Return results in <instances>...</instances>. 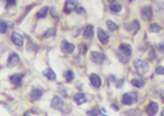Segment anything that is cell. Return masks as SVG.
Returning a JSON list of instances; mask_svg holds the SVG:
<instances>
[{
	"mask_svg": "<svg viewBox=\"0 0 164 116\" xmlns=\"http://www.w3.org/2000/svg\"><path fill=\"white\" fill-rule=\"evenodd\" d=\"M133 66H135V69H136V71L139 73V74H146L147 71H149V69H150V66H149V63L146 60H143V59H137V60L133 62Z\"/></svg>",
	"mask_w": 164,
	"mask_h": 116,
	"instance_id": "6da1fadb",
	"label": "cell"
},
{
	"mask_svg": "<svg viewBox=\"0 0 164 116\" xmlns=\"http://www.w3.org/2000/svg\"><path fill=\"white\" fill-rule=\"evenodd\" d=\"M91 60L94 62L96 65H101V63H104V60H105V55L102 52H98V51L91 52Z\"/></svg>",
	"mask_w": 164,
	"mask_h": 116,
	"instance_id": "7a4b0ae2",
	"label": "cell"
},
{
	"mask_svg": "<svg viewBox=\"0 0 164 116\" xmlns=\"http://www.w3.org/2000/svg\"><path fill=\"white\" fill-rule=\"evenodd\" d=\"M136 94L135 93H126L122 95V104L123 105H132L136 101Z\"/></svg>",
	"mask_w": 164,
	"mask_h": 116,
	"instance_id": "3957f363",
	"label": "cell"
},
{
	"mask_svg": "<svg viewBox=\"0 0 164 116\" xmlns=\"http://www.w3.org/2000/svg\"><path fill=\"white\" fill-rule=\"evenodd\" d=\"M140 14H142V17H143L145 20H151L153 18V10H151L150 6H145V7H142Z\"/></svg>",
	"mask_w": 164,
	"mask_h": 116,
	"instance_id": "277c9868",
	"label": "cell"
},
{
	"mask_svg": "<svg viewBox=\"0 0 164 116\" xmlns=\"http://www.w3.org/2000/svg\"><path fill=\"white\" fill-rule=\"evenodd\" d=\"M77 7H79L77 0H66V3H65V13H70L73 9L76 10Z\"/></svg>",
	"mask_w": 164,
	"mask_h": 116,
	"instance_id": "5b68a950",
	"label": "cell"
},
{
	"mask_svg": "<svg viewBox=\"0 0 164 116\" xmlns=\"http://www.w3.org/2000/svg\"><path fill=\"white\" fill-rule=\"evenodd\" d=\"M11 41H13L14 45H17V46H23L24 37L21 35V34H18V32H13V35H11Z\"/></svg>",
	"mask_w": 164,
	"mask_h": 116,
	"instance_id": "8992f818",
	"label": "cell"
},
{
	"mask_svg": "<svg viewBox=\"0 0 164 116\" xmlns=\"http://www.w3.org/2000/svg\"><path fill=\"white\" fill-rule=\"evenodd\" d=\"M159 112V105H157V102H150L149 105H147V108H146V113L147 115H156Z\"/></svg>",
	"mask_w": 164,
	"mask_h": 116,
	"instance_id": "52a82bcc",
	"label": "cell"
},
{
	"mask_svg": "<svg viewBox=\"0 0 164 116\" xmlns=\"http://www.w3.org/2000/svg\"><path fill=\"white\" fill-rule=\"evenodd\" d=\"M60 48H62V51H63L65 53H72V52L74 51V45H72V43L68 41H62Z\"/></svg>",
	"mask_w": 164,
	"mask_h": 116,
	"instance_id": "ba28073f",
	"label": "cell"
},
{
	"mask_svg": "<svg viewBox=\"0 0 164 116\" xmlns=\"http://www.w3.org/2000/svg\"><path fill=\"white\" fill-rule=\"evenodd\" d=\"M73 101L77 104V105H82V104L87 102V95L86 94H83V93H79V94H76V95L73 97Z\"/></svg>",
	"mask_w": 164,
	"mask_h": 116,
	"instance_id": "9c48e42d",
	"label": "cell"
},
{
	"mask_svg": "<svg viewBox=\"0 0 164 116\" xmlns=\"http://www.w3.org/2000/svg\"><path fill=\"white\" fill-rule=\"evenodd\" d=\"M18 62H20V57H18L17 53H11V55L9 56L7 65H9V67H14V66L18 65Z\"/></svg>",
	"mask_w": 164,
	"mask_h": 116,
	"instance_id": "30bf717a",
	"label": "cell"
},
{
	"mask_svg": "<svg viewBox=\"0 0 164 116\" xmlns=\"http://www.w3.org/2000/svg\"><path fill=\"white\" fill-rule=\"evenodd\" d=\"M90 83L93 87H96V88H100L101 87V79L98 74H90Z\"/></svg>",
	"mask_w": 164,
	"mask_h": 116,
	"instance_id": "8fae6325",
	"label": "cell"
},
{
	"mask_svg": "<svg viewBox=\"0 0 164 116\" xmlns=\"http://www.w3.org/2000/svg\"><path fill=\"white\" fill-rule=\"evenodd\" d=\"M50 104H52V108H53V109H60L62 105H63V99L60 97H53Z\"/></svg>",
	"mask_w": 164,
	"mask_h": 116,
	"instance_id": "7c38bea8",
	"label": "cell"
},
{
	"mask_svg": "<svg viewBox=\"0 0 164 116\" xmlns=\"http://www.w3.org/2000/svg\"><path fill=\"white\" fill-rule=\"evenodd\" d=\"M42 94H44V91H42L41 88H32L31 90V99H32V101L39 99V98L42 97Z\"/></svg>",
	"mask_w": 164,
	"mask_h": 116,
	"instance_id": "4fadbf2b",
	"label": "cell"
},
{
	"mask_svg": "<svg viewBox=\"0 0 164 116\" xmlns=\"http://www.w3.org/2000/svg\"><path fill=\"white\" fill-rule=\"evenodd\" d=\"M119 51L123 52L126 56H131V53H132V46L128 45V43H121V45H119Z\"/></svg>",
	"mask_w": 164,
	"mask_h": 116,
	"instance_id": "5bb4252c",
	"label": "cell"
},
{
	"mask_svg": "<svg viewBox=\"0 0 164 116\" xmlns=\"http://www.w3.org/2000/svg\"><path fill=\"white\" fill-rule=\"evenodd\" d=\"M10 81H11L14 85H20V84H21V81H23V76H21V74L10 76Z\"/></svg>",
	"mask_w": 164,
	"mask_h": 116,
	"instance_id": "9a60e30c",
	"label": "cell"
},
{
	"mask_svg": "<svg viewBox=\"0 0 164 116\" xmlns=\"http://www.w3.org/2000/svg\"><path fill=\"white\" fill-rule=\"evenodd\" d=\"M97 35H98V39H100L102 43H108V35L105 34L104 29H98V32H97Z\"/></svg>",
	"mask_w": 164,
	"mask_h": 116,
	"instance_id": "2e32d148",
	"label": "cell"
},
{
	"mask_svg": "<svg viewBox=\"0 0 164 116\" xmlns=\"http://www.w3.org/2000/svg\"><path fill=\"white\" fill-rule=\"evenodd\" d=\"M42 74L45 76L46 79H49V80H55V79H56V73H55L52 69H45L44 71H42Z\"/></svg>",
	"mask_w": 164,
	"mask_h": 116,
	"instance_id": "e0dca14e",
	"label": "cell"
},
{
	"mask_svg": "<svg viewBox=\"0 0 164 116\" xmlns=\"http://www.w3.org/2000/svg\"><path fill=\"white\" fill-rule=\"evenodd\" d=\"M109 10H111L112 13H119V11L122 10V4H119L117 1H115V3H111V4H109Z\"/></svg>",
	"mask_w": 164,
	"mask_h": 116,
	"instance_id": "ac0fdd59",
	"label": "cell"
},
{
	"mask_svg": "<svg viewBox=\"0 0 164 116\" xmlns=\"http://www.w3.org/2000/svg\"><path fill=\"white\" fill-rule=\"evenodd\" d=\"M93 35H94L93 25H88V27H86V29H84V38H93Z\"/></svg>",
	"mask_w": 164,
	"mask_h": 116,
	"instance_id": "d6986e66",
	"label": "cell"
},
{
	"mask_svg": "<svg viewBox=\"0 0 164 116\" xmlns=\"http://www.w3.org/2000/svg\"><path fill=\"white\" fill-rule=\"evenodd\" d=\"M126 29H128V31H135V32H136L137 29H139V24H137V21H133V23L128 24Z\"/></svg>",
	"mask_w": 164,
	"mask_h": 116,
	"instance_id": "ffe728a7",
	"label": "cell"
},
{
	"mask_svg": "<svg viewBox=\"0 0 164 116\" xmlns=\"http://www.w3.org/2000/svg\"><path fill=\"white\" fill-rule=\"evenodd\" d=\"M56 35V29L55 28H49L46 32H44V38H50V37H55Z\"/></svg>",
	"mask_w": 164,
	"mask_h": 116,
	"instance_id": "44dd1931",
	"label": "cell"
},
{
	"mask_svg": "<svg viewBox=\"0 0 164 116\" xmlns=\"http://www.w3.org/2000/svg\"><path fill=\"white\" fill-rule=\"evenodd\" d=\"M132 85H135L137 88H140V87L145 85V81H142V80H139V79H132Z\"/></svg>",
	"mask_w": 164,
	"mask_h": 116,
	"instance_id": "7402d4cb",
	"label": "cell"
},
{
	"mask_svg": "<svg viewBox=\"0 0 164 116\" xmlns=\"http://www.w3.org/2000/svg\"><path fill=\"white\" fill-rule=\"evenodd\" d=\"M46 13H48V7H42V9L36 13V17H38V18H42V17L46 15Z\"/></svg>",
	"mask_w": 164,
	"mask_h": 116,
	"instance_id": "603a6c76",
	"label": "cell"
},
{
	"mask_svg": "<svg viewBox=\"0 0 164 116\" xmlns=\"http://www.w3.org/2000/svg\"><path fill=\"white\" fill-rule=\"evenodd\" d=\"M149 29H150V32H160L161 27H160L159 24H151L150 27H149Z\"/></svg>",
	"mask_w": 164,
	"mask_h": 116,
	"instance_id": "cb8c5ba5",
	"label": "cell"
},
{
	"mask_svg": "<svg viewBox=\"0 0 164 116\" xmlns=\"http://www.w3.org/2000/svg\"><path fill=\"white\" fill-rule=\"evenodd\" d=\"M63 76H65V79H66V81H72L73 80V71L72 70H66Z\"/></svg>",
	"mask_w": 164,
	"mask_h": 116,
	"instance_id": "d4e9b609",
	"label": "cell"
},
{
	"mask_svg": "<svg viewBox=\"0 0 164 116\" xmlns=\"http://www.w3.org/2000/svg\"><path fill=\"white\" fill-rule=\"evenodd\" d=\"M107 27H108V29H111V31H115V29H117V24H115L114 21L108 20V21H107Z\"/></svg>",
	"mask_w": 164,
	"mask_h": 116,
	"instance_id": "484cf974",
	"label": "cell"
},
{
	"mask_svg": "<svg viewBox=\"0 0 164 116\" xmlns=\"http://www.w3.org/2000/svg\"><path fill=\"white\" fill-rule=\"evenodd\" d=\"M79 49H80V53H86V52H87L86 43H80V45H79Z\"/></svg>",
	"mask_w": 164,
	"mask_h": 116,
	"instance_id": "4316f807",
	"label": "cell"
},
{
	"mask_svg": "<svg viewBox=\"0 0 164 116\" xmlns=\"http://www.w3.org/2000/svg\"><path fill=\"white\" fill-rule=\"evenodd\" d=\"M156 74H160V76L164 74V67H163V66H160V67L156 69Z\"/></svg>",
	"mask_w": 164,
	"mask_h": 116,
	"instance_id": "83f0119b",
	"label": "cell"
},
{
	"mask_svg": "<svg viewBox=\"0 0 164 116\" xmlns=\"http://www.w3.org/2000/svg\"><path fill=\"white\" fill-rule=\"evenodd\" d=\"M7 31V23L6 21H1V34H4Z\"/></svg>",
	"mask_w": 164,
	"mask_h": 116,
	"instance_id": "f1b7e54d",
	"label": "cell"
},
{
	"mask_svg": "<svg viewBox=\"0 0 164 116\" xmlns=\"http://www.w3.org/2000/svg\"><path fill=\"white\" fill-rule=\"evenodd\" d=\"M87 115H98V111H96V109H91V111H87Z\"/></svg>",
	"mask_w": 164,
	"mask_h": 116,
	"instance_id": "f546056e",
	"label": "cell"
},
{
	"mask_svg": "<svg viewBox=\"0 0 164 116\" xmlns=\"http://www.w3.org/2000/svg\"><path fill=\"white\" fill-rule=\"evenodd\" d=\"M58 91H59L62 95H68V91H66V90H63L62 87H59V88H58Z\"/></svg>",
	"mask_w": 164,
	"mask_h": 116,
	"instance_id": "4dcf8cb0",
	"label": "cell"
},
{
	"mask_svg": "<svg viewBox=\"0 0 164 116\" xmlns=\"http://www.w3.org/2000/svg\"><path fill=\"white\" fill-rule=\"evenodd\" d=\"M115 85H117L118 88H121V87H122V85H123V80H118V81H117V84H115Z\"/></svg>",
	"mask_w": 164,
	"mask_h": 116,
	"instance_id": "1f68e13d",
	"label": "cell"
},
{
	"mask_svg": "<svg viewBox=\"0 0 164 116\" xmlns=\"http://www.w3.org/2000/svg\"><path fill=\"white\" fill-rule=\"evenodd\" d=\"M157 48H159L160 51H161V52H163V53H164V42H163V43H160V45H159V46H157Z\"/></svg>",
	"mask_w": 164,
	"mask_h": 116,
	"instance_id": "d6a6232c",
	"label": "cell"
},
{
	"mask_svg": "<svg viewBox=\"0 0 164 116\" xmlns=\"http://www.w3.org/2000/svg\"><path fill=\"white\" fill-rule=\"evenodd\" d=\"M76 11H77V13H80V14H83V13H84V9H82V7H77V9H76Z\"/></svg>",
	"mask_w": 164,
	"mask_h": 116,
	"instance_id": "836d02e7",
	"label": "cell"
},
{
	"mask_svg": "<svg viewBox=\"0 0 164 116\" xmlns=\"http://www.w3.org/2000/svg\"><path fill=\"white\" fill-rule=\"evenodd\" d=\"M7 3H9V6H13L16 1H14V0H7Z\"/></svg>",
	"mask_w": 164,
	"mask_h": 116,
	"instance_id": "e575fe53",
	"label": "cell"
},
{
	"mask_svg": "<svg viewBox=\"0 0 164 116\" xmlns=\"http://www.w3.org/2000/svg\"><path fill=\"white\" fill-rule=\"evenodd\" d=\"M108 3L111 4V3H115V0H108Z\"/></svg>",
	"mask_w": 164,
	"mask_h": 116,
	"instance_id": "d590c367",
	"label": "cell"
},
{
	"mask_svg": "<svg viewBox=\"0 0 164 116\" xmlns=\"http://www.w3.org/2000/svg\"><path fill=\"white\" fill-rule=\"evenodd\" d=\"M161 97H163V98H164V91H163V93H161Z\"/></svg>",
	"mask_w": 164,
	"mask_h": 116,
	"instance_id": "8d00e7d4",
	"label": "cell"
},
{
	"mask_svg": "<svg viewBox=\"0 0 164 116\" xmlns=\"http://www.w3.org/2000/svg\"><path fill=\"white\" fill-rule=\"evenodd\" d=\"M163 113H164V109H163Z\"/></svg>",
	"mask_w": 164,
	"mask_h": 116,
	"instance_id": "74e56055",
	"label": "cell"
}]
</instances>
